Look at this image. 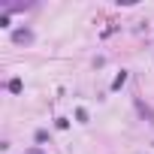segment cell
<instances>
[{"mask_svg": "<svg viewBox=\"0 0 154 154\" xmlns=\"http://www.w3.org/2000/svg\"><path fill=\"white\" fill-rule=\"evenodd\" d=\"M124 82H127V72H121V75H118V79H115V82H112V91H118V88H121V85H124Z\"/></svg>", "mask_w": 154, "mask_h": 154, "instance_id": "1", "label": "cell"}, {"mask_svg": "<svg viewBox=\"0 0 154 154\" xmlns=\"http://www.w3.org/2000/svg\"><path fill=\"white\" fill-rule=\"evenodd\" d=\"M9 91H15V94H18V91H21V82H18V79H12V82H9Z\"/></svg>", "mask_w": 154, "mask_h": 154, "instance_id": "2", "label": "cell"}]
</instances>
